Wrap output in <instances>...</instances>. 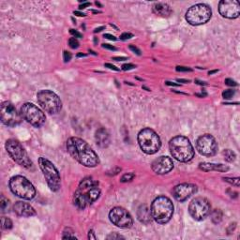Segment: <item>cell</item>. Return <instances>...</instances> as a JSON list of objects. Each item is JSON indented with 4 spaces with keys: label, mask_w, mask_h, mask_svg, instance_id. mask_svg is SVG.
Listing matches in <instances>:
<instances>
[{
    "label": "cell",
    "mask_w": 240,
    "mask_h": 240,
    "mask_svg": "<svg viewBox=\"0 0 240 240\" xmlns=\"http://www.w3.org/2000/svg\"><path fill=\"white\" fill-rule=\"evenodd\" d=\"M67 150L70 155L79 163L86 167L97 166L99 160L98 155L84 140L71 137L67 141Z\"/></svg>",
    "instance_id": "1"
},
{
    "label": "cell",
    "mask_w": 240,
    "mask_h": 240,
    "mask_svg": "<svg viewBox=\"0 0 240 240\" xmlns=\"http://www.w3.org/2000/svg\"><path fill=\"white\" fill-rule=\"evenodd\" d=\"M101 190L99 188V183L92 179L91 177H86L82 180L77 190L73 196V203L78 208L84 209L94 203L99 197Z\"/></svg>",
    "instance_id": "2"
},
{
    "label": "cell",
    "mask_w": 240,
    "mask_h": 240,
    "mask_svg": "<svg viewBox=\"0 0 240 240\" xmlns=\"http://www.w3.org/2000/svg\"><path fill=\"white\" fill-rule=\"evenodd\" d=\"M169 148L173 157L181 162H190L194 157V149L187 137H174L169 143Z\"/></svg>",
    "instance_id": "3"
},
{
    "label": "cell",
    "mask_w": 240,
    "mask_h": 240,
    "mask_svg": "<svg viewBox=\"0 0 240 240\" xmlns=\"http://www.w3.org/2000/svg\"><path fill=\"white\" fill-rule=\"evenodd\" d=\"M151 214L154 221L158 223H167L172 218L174 213V205L172 201L165 196L156 198L151 205Z\"/></svg>",
    "instance_id": "4"
},
{
    "label": "cell",
    "mask_w": 240,
    "mask_h": 240,
    "mask_svg": "<svg viewBox=\"0 0 240 240\" xmlns=\"http://www.w3.org/2000/svg\"><path fill=\"white\" fill-rule=\"evenodd\" d=\"M138 143L143 152L149 155L155 154L160 149V139L159 135L151 129H143L138 134Z\"/></svg>",
    "instance_id": "5"
},
{
    "label": "cell",
    "mask_w": 240,
    "mask_h": 240,
    "mask_svg": "<svg viewBox=\"0 0 240 240\" xmlns=\"http://www.w3.org/2000/svg\"><path fill=\"white\" fill-rule=\"evenodd\" d=\"M9 187L15 195L25 200H30L34 198L36 194L35 188L33 185L22 176L11 177V179L9 180Z\"/></svg>",
    "instance_id": "6"
},
{
    "label": "cell",
    "mask_w": 240,
    "mask_h": 240,
    "mask_svg": "<svg viewBox=\"0 0 240 240\" xmlns=\"http://www.w3.org/2000/svg\"><path fill=\"white\" fill-rule=\"evenodd\" d=\"M5 146L7 151L9 154V156L19 165L25 167L26 169H31L33 167V163L31 162V160L29 159L25 150L23 149V147L21 145V143L18 141L13 139H9L7 141Z\"/></svg>",
    "instance_id": "7"
},
{
    "label": "cell",
    "mask_w": 240,
    "mask_h": 240,
    "mask_svg": "<svg viewBox=\"0 0 240 240\" xmlns=\"http://www.w3.org/2000/svg\"><path fill=\"white\" fill-rule=\"evenodd\" d=\"M211 9L205 4L192 6L186 12V20L192 25H200L208 22L211 18Z\"/></svg>",
    "instance_id": "8"
},
{
    "label": "cell",
    "mask_w": 240,
    "mask_h": 240,
    "mask_svg": "<svg viewBox=\"0 0 240 240\" xmlns=\"http://www.w3.org/2000/svg\"><path fill=\"white\" fill-rule=\"evenodd\" d=\"M37 98L40 107L49 114H56L62 108V102L59 97L50 90L40 91Z\"/></svg>",
    "instance_id": "9"
},
{
    "label": "cell",
    "mask_w": 240,
    "mask_h": 240,
    "mask_svg": "<svg viewBox=\"0 0 240 240\" xmlns=\"http://www.w3.org/2000/svg\"><path fill=\"white\" fill-rule=\"evenodd\" d=\"M40 167L46 178L48 186L53 191H57L60 188L61 180L59 173L54 165L45 158H40Z\"/></svg>",
    "instance_id": "10"
},
{
    "label": "cell",
    "mask_w": 240,
    "mask_h": 240,
    "mask_svg": "<svg viewBox=\"0 0 240 240\" xmlns=\"http://www.w3.org/2000/svg\"><path fill=\"white\" fill-rule=\"evenodd\" d=\"M21 115L28 123L39 128L45 122V115L40 108L33 103H25L21 108Z\"/></svg>",
    "instance_id": "11"
},
{
    "label": "cell",
    "mask_w": 240,
    "mask_h": 240,
    "mask_svg": "<svg viewBox=\"0 0 240 240\" xmlns=\"http://www.w3.org/2000/svg\"><path fill=\"white\" fill-rule=\"evenodd\" d=\"M211 205L207 199L203 197L195 198L191 201L188 206L190 216L196 221H202L210 214Z\"/></svg>",
    "instance_id": "12"
},
{
    "label": "cell",
    "mask_w": 240,
    "mask_h": 240,
    "mask_svg": "<svg viewBox=\"0 0 240 240\" xmlns=\"http://www.w3.org/2000/svg\"><path fill=\"white\" fill-rule=\"evenodd\" d=\"M1 120L5 125L14 127L22 121L21 115L11 102H3L1 105Z\"/></svg>",
    "instance_id": "13"
},
{
    "label": "cell",
    "mask_w": 240,
    "mask_h": 240,
    "mask_svg": "<svg viewBox=\"0 0 240 240\" xmlns=\"http://www.w3.org/2000/svg\"><path fill=\"white\" fill-rule=\"evenodd\" d=\"M196 148L202 155L211 157L217 153L218 145L213 136L210 134H204L198 138L196 142Z\"/></svg>",
    "instance_id": "14"
},
{
    "label": "cell",
    "mask_w": 240,
    "mask_h": 240,
    "mask_svg": "<svg viewBox=\"0 0 240 240\" xmlns=\"http://www.w3.org/2000/svg\"><path fill=\"white\" fill-rule=\"evenodd\" d=\"M110 221L120 228H129L132 225V218L126 209L115 207L110 211Z\"/></svg>",
    "instance_id": "15"
},
{
    "label": "cell",
    "mask_w": 240,
    "mask_h": 240,
    "mask_svg": "<svg viewBox=\"0 0 240 240\" xmlns=\"http://www.w3.org/2000/svg\"><path fill=\"white\" fill-rule=\"evenodd\" d=\"M219 11L225 18H237L240 13V5L235 0H222L219 4Z\"/></svg>",
    "instance_id": "16"
},
{
    "label": "cell",
    "mask_w": 240,
    "mask_h": 240,
    "mask_svg": "<svg viewBox=\"0 0 240 240\" xmlns=\"http://www.w3.org/2000/svg\"><path fill=\"white\" fill-rule=\"evenodd\" d=\"M196 190L197 187L195 185L190 183H183L174 187L173 194L174 197L176 198V200L179 202H184L188 198H190L193 193L196 192Z\"/></svg>",
    "instance_id": "17"
},
{
    "label": "cell",
    "mask_w": 240,
    "mask_h": 240,
    "mask_svg": "<svg viewBox=\"0 0 240 240\" xmlns=\"http://www.w3.org/2000/svg\"><path fill=\"white\" fill-rule=\"evenodd\" d=\"M173 160L169 157H160L152 163V170L158 174H164L169 173L173 169Z\"/></svg>",
    "instance_id": "18"
},
{
    "label": "cell",
    "mask_w": 240,
    "mask_h": 240,
    "mask_svg": "<svg viewBox=\"0 0 240 240\" xmlns=\"http://www.w3.org/2000/svg\"><path fill=\"white\" fill-rule=\"evenodd\" d=\"M13 209L15 213L21 217H31L36 214L35 209L29 204L23 203V202H17L13 206Z\"/></svg>",
    "instance_id": "19"
},
{
    "label": "cell",
    "mask_w": 240,
    "mask_h": 240,
    "mask_svg": "<svg viewBox=\"0 0 240 240\" xmlns=\"http://www.w3.org/2000/svg\"><path fill=\"white\" fill-rule=\"evenodd\" d=\"M95 139L97 145L101 148H106L110 145V135L108 131L104 129H99L96 131Z\"/></svg>",
    "instance_id": "20"
},
{
    "label": "cell",
    "mask_w": 240,
    "mask_h": 240,
    "mask_svg": "<svg viewBox=\"0 0 240 240\" xmlns=\"http://www.w3.org/2000/svg\"><path fill=\"white\" fill-rule=\"evenodd\" d=\"M152 9L155 14L162 16V17H169L172 14V9L171 7L162 2H157L153 5Z\"/></svg>",
    "instance_id": "21"
},
{
    "label": "cell",
    "mask_w": 240,
    "mask_h": 240,
    "mask_svg": "<svg viewBox=\"0 0 240 240\" xmlns=\"http://www.w3.org/2000/svg\"><path fill=\"white\" fill-rule=\"evenodd\" d=\"M137 217H138V219L141 222L145 224H148L152 221V214H151V210L146 206V205H141L138 208V211H137Z\"/></svg>",
    "instance_id": "22"
},
{
    "label": "cell",
    "mask_w": 240,
    "mask_h": 240,
    "mask_svg": "<svg viewBox=\"0 0 240 240\" xmlns=\"http://www.w3.org/2000/svg\"><path fill=\"white\" fill-rule=\"evenodd\" d=\"M199 168L204 172H209V171H219V172H226L229 170V167L223 165V164H214V163H208V162H203L199 165Z\"/></svg>",
    "instance_id": "23"
},
{
    "label": "cell",
    "mask_w": 240,
    "mask_h": 240,
    "mask_svg": "<svg viewBox=\"0 0 240 240\" xmlns=\"http://www.w3.org/2000/svg\"><path fill=\"white\" fill-rule=\"evenodd\" d=\"M211 221H213V223H215V224H218L222 221V212L219 210V209H215L214 211H212Z\"/></svg>",
    "instance_id": "24"
},
{
    "label": "cell",
    "mask_w": 240,
    "mask_h": 240,
    "mask_svg": "<svg viewBox=\"0 0 240 240\" xmlns=\"http://www.w3.org/2000/svg\"><path fill=\"white\" fill-rule=\"evenodd\" d=\"M222 154H223L224 159H225L226 162H233L235 160V152H233L232 150L226 149V150H224L223 152H222Z\"/></svg>",
    "instance_id": "25"
},
{
    "label": "cell",
    "mask_w": 240,
    "mask_h": 240,
    "mask_svg": "<svg viewBox=\"0 0 240 240\" xmlns=\"http://www.w3.org/2000/svg\"><path fill=\"white\" fill-rule=\"evenodd\" d=\"M1 227L4 230H9L12 228V221L9 218L2 217L1 218Z\"/></svg>",
    "instance_id": "26"
},
{
    "label": "cell",
    "mask_w": 240,
    "mask_h": 240,
    "mask_svg": "<svg viewBox=\"0 0 240 240\" xmlns=\"http://www.w3.org/2000/svg\"><path fill=\"white\" fill-rule=\"evenodd\" d=\"M63 234H64L63 235V239H70V238L76 239L77 238L76 236H75V235H74V232L71 229H70V228H68V229L65 230Z\"/></svg>",
    "instance_id": "27"
},
{
    "label": "cell",
    "mask_w": 240,
    "mask_h": 240,
    "mask_svg": "<svg viewBox=\"0 0 240 240\" xmlns=\"http://www.w3.org/2000/svg\"><path fill=\"white\" fill-rule=\"evenodd\" d=\"M223 179L226 181V182H229L230 184L234 185L235 187H239V178H229V177H224Z\"/></svg>",
    "instance_id": "28"
},
{
    "label": "cell",
    "mask_w": 240,
    "mask_h": 240,
    "mask_svg": "<svg viewBox=\"0 0 240 240\" xmlns=\"http://www.w3.org/2000/svg\"><path fill=\"white\" fill-rule=\"evenodd\" d=\"M135 176L134 174L132 173H128V174H125L124 176L121 177V182H128V181H131L133 179V177Z\"/></svg>",
    "instance_id": "29"
},
{
    "label": "cell",
    "mask_w": 240,
    "mask_h": 240,
    "mask_svg": "<svg viewBox=\"0 0 240 240\" xmlns=\"http://www.w3.org/2000/svg\"><path fill=\"white\" fill-rule=\"evenodd\" d=\"M235 90H231V89H228V90H225L223 93H222V97H223L224 99H231L233 98V96L235 95Z\"/></svg>",
    "instance_id": "30"
},
{
    "label": "cell",
    "mask_w": 240,
    "mask_h": 240,
    "mask_svg": "<svg viewBox=\"0 0 240 240\" xmlns=\"http://www.w3.org/2000/svg\"><path fill=\"white\" fill-rule=\"evenodd\" d=\"M0 205H1V210L5 211V209L9 206V201L8 199H6L4 196L1 197V200H0Z\"/></svg>",
    "instance_id": "31"
},
{
    "label": "cell",
    "mask_w": 240,
    "mask_h": 240,
    "mask_svg": "<svg viewBox=\"0 0 240 240\" xmlns=\"http://www.w3.org/2000/svg\"><path fill=\"white\" fill-rule=\"evenodd\" d=\"M68 45L72 48V49H76V48L79 47V42L75 38H71V39L68 40Z\"/></svg>",
    "instance_id": "32"
},
{
    "label": "cell",
    "mask_w": 240,
    "mask_h": 240,
    "mask_svg": "<svg viewBox=\"0 0 240 240\" xmlns=\"http://www.w3.org/2000/svg\"><path fill=\"white\" fill-rule=\"evenodd\" d=\"M225 84H227V85H229V86H235V85L237 84L234 80H232V79H229V78L225 80Z\"/></svg>",
    "instance_id": "33"
},
{
    "label": "cell",
    "mask_w": 240,
    "mask_h": 240,
    "mask_svg": "<svg viewBox=\"0 0 240 240\" xmlns=\"http://www.w3.org/2000/svg\"><path fill=\"white\" fill-rule=\"evenodd\" d=\"M70 59H71V54L70 52L65 51L64 52V61L65 62H68V61H70Z\"/></svg>",
    "instance_id": "34"
},
{
    "label": "cell",
    "mask_w": 240,
    "mask_h": 240,
    "mask_svg": "<svg viewBox=\"0 0 240 240\" xmlns=\"http://www.w3.org/2000/svg\"><path fill=\"white\" fill-rule=\"evenodd\" d=\"M135 66L134 65H132V64H124L122 66V68L124 70H132V68H134Z\"/></svg>",
    "instance_id": "35"
},
{
    "label": "cell",
    "mask_w": 240,
    "mask_h": 240,
    "mask_svg": "<svg viewBox=\"0 0 240 240\" xmlns=\"http://www.w3.org/2000/svg\"><path fill=\"white\" fill-rule=\"evenodd\" d=\"M107 238H108V239H120V238H124V237H123V236H121L120 235H116L115 233H114V234L108 235Z\"/></svg>",
    "instance_id": "36"
},
{
    "label": "cell",
    "mask_w": 240,
    "mask_h": 240,
    "mask_svg": "<svg viewBox=\"0 0 240 240\" xmlns=\"http://www.w3.org/2000/svg\"><path fill=\"white\" fill-rule=\"evenodd\" d=\"M133 35L131 33H123L121 36H120V39L121 40H128V39H131V38H132Z\"/></svg>",
    "instance_id": "37"
},
{
    "label": "cell",
    "mask_w": 240,
    "mask_h": 240,
    "mask_svg": "<svg viewBox=\"0 0 240 240\" xmlns=\"http://www.w3.org/2000/svg\"><path fill=\"white\" fill-rule=\"evenodd\" d=\"M176 70L177 71H185V72H187V71H191V68H188V67H180V66H178V67H176Z\"/></svg>",
    "instance_id": "38"
},
{
    "label": "cell",
    "mask_w": 240,
    "mask_h": 240,
    "mask_svg": "<svg viewBox=\"0 0 240 240\" xmlns=\"http://www.w3.org/2000/svg\"><path fill=\"white\" fill-rule=\"evenodd\" d=\"M129 49H131V50L132 51V52H134L135 54H138V56H140V54H141V51H140L137 47H135L134 45H129Z\"/></svg>",
    "instance_id": "39"
},
{
    "label": "cell",
    "mask_w": 240,
    "mask_h": 240,
    "mask_svg": "<svg viewBox=\"0 0 240 240\" xmlns=\"http://www.w3.org/2000/svg\"><path fill=\"white\" fill-rule=\"evenodd\" d=\"M70 33L72 34L75 38H83V35H82L81 33H79L78 31H76V30H74V29H70Z\"/></svg>",
    "instance_id": "40"
},
{
    "label": "cell",
    "mask_w": 240,
    "mask_h": 240,
    "mask_svg": "<svg viewBox=\"0 0 240 240\" xmlns=\"http://www.w3.org/2000/svg\"><path fill=\"white\" fill-rule=\"evenodd\" d=\"M102 47L105 48V49L112 50V51H115V50H116L115 47H114L113 45H110V44H102Z\"/></svg>",
    "instance_id": "41"
},
{
    "label": "cell",
    "mask_w": 240,
    "mask_h": 240,
    "mask_svg": "<svg viewBox=\"0 0 240 240\" xmlns=\"http://www.w3.org/2000/svg\"><path fill=\"white\" fill-rule=\"evenodd\" d=\"M235 225H236V223H232V224H230L229 228L227 229V232H228L229 235L231 234V233H233V231H234V230L235 229Z\"/></svg>",
    "instance_id": "42"
},
{
    "label": "cell",
    "mask_w": 240,
    "mask_h": 240,
    "mask_svg": "<svg viewBox=\"0 0 240 240\" xmlns=\"http://www.w3.org/2000/svg\"><path fill=\"white\" fill-rule=\"evenodd\" d=\"M104 38H106V39H108V40H116V38L115 36L110 35V34H105Z\"/></svg>",
    "instance_id": "43"
},
{
    "label": "cell",
    "mask_w": 240,
    "mask_h": 240,
    "mask_svg": "<svg viewBox=\"0 0 240 240\" xmlns=\"http://www.w3.org/2000/svg\"><path fill=\"white\" fill-rule=\"evenodd\" d=\"M88 238L89 239H96V236L94 235V232H93V230H90L89 231V234H88Z\"/></svg>",
    "instance_id": "44"
},
{
    "label": "cell",
    "mask_w": 240,
    "mask_h": 240,
    "mask_svg": "<svg viewBox=\"0 0 240 240\" xmlns=\"http://www.w3.org/2000/svg\"><path fill=\"white\" fill-rule=\"evenodd\" d=\"M105 67H108L109 68H111V70H119L115 66H114V65H111V64H108V63L105 64Z\"/></svg>",
    "instance_id": "45"
},
{
    "label": "cell",
    "mask_w": 240,
    "mask_h": 240,
    "mask_svg": "<svg viewBox=\"0 0 240 240\" xmlns=\"http://www.w3.org/2000/svg\"><path fill=\"white\" fill-rule=\"evenodd\" d=\"M89 6H90V3L85 2V3H84V4L80 5V7H79V8H80V9H85L86 7H89Z\"/></svg>",
    "instance_id": "46"
},
{
    "label": "cell",
    "mask_w": 240,
    "mask_h": 240,
    "mask_svg": "<svg viewBox=\"0 0 240 240\" xmlns=\"http://www.w3.org/2000/svg\"><path fill=\"white\" fill-rule=\"evenodd\" d=\"M114 59L116 60V61H122V60H126L127 58L126 57H115Z\"/></svg>",
    "instance_id": "47"
},
{
    "label": "cell",
    "mask_w": 240,
    "mask_h": 240,
    "mask_svg": "<svg viewBox=\"0 0 240 240\" xmlns=\"http://www.w3.org/2000/svg\"><path fill=\"white\" fill-rule=\"evenodd\" d=\"M166 84H168V85H174V86H178V85H179V84H177L171 83V82H166Z\"/></svg>",
    "instance_id": "48"
},
{
    "label": "cell",
    "mask_w": 240,
    "mask_h": 240,
    "mask_svg": "<svg viewBox=\"0 0 240 240\" xmlns=\"http://www.w3.org/2000/svg\"><path fill=\"white\" fill-rule=\"evenodd\" d=\"M102 29H104V27H103V26H101V27H99V28L95 29V33H97V32H101Z\"/></svg>",
    "instance_id": "49"
},
{
    "label": "cell",
    "mask_w": 240,
    "mask_h": 240,
    "mask_svg": "<svg viewBox=\"0 0 240 240\" xmlns=\"http://www.w3.org/2000/svg\"><path fill=\"white\" fill-rule=\"evenodd\" d=\"M74 14H76L78 16H84V13H81V12H79V11H74Z\"/></svg>",
    "instance_id": "50"
},
{
    "label": "cell",
    "mask_w": 240,
    "mask_h": 240,
    "mask_svg": "<svg viewBox=\"0 0 240 240\" xmlns=\"http://www.w3.org/2000/svg\"><path fill=\"white\" fill-rule=\"evenodd\" d=\"M177 82H183V83H188V80H183V79H177Z\"/></svg>",
    "instance_id": "51"
},
{
    "label": "cell",
    "mask_w": 240,
    "mask_h": 240,
    "mask_svg": "<svg viewBox=\"0 0 240 240\" xmlns=\"http://www.w3.org/2000/svg\"><path fill=\"white\" fill-rule=\"evenodd\" d=\"M196 83H198L199 84H205L204 82H199V81H196Z\"/></svg>",
    "instance_id": "52"
},
{
    "label": "cell",
    "mask_w": 240,
    "mask_h": 240,
    "mask_svg": "<svg viewBox=\"0 0 240 240\" xmlns=\"http://www.w3.org/2000/svg\"><path fill=\"white\" fill-rule=\"evenodd\" d=\"M215 72H217V70H212V71H209V74H212V73H215Z\"/></svg>",
    "instance_id": "53"
},
{
    "label": "cell",
    "mask_w": 240,
    "mask_h": 240,
    "mask_svg": "<svg viewBox=\"0 0 240 240\" xmlns=\"http://www.w3.org/2000/svg\"><path fill=\"white\" fill-rule=\"evenodd\" d=\"M78 56H85V54H78Z\"/></svg>",
    "instance_id": "54"
}]
</instances>
